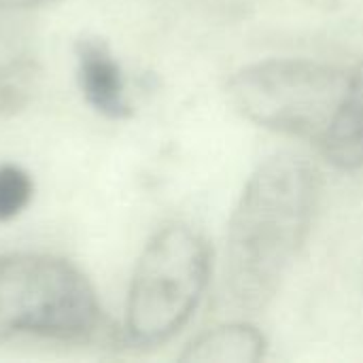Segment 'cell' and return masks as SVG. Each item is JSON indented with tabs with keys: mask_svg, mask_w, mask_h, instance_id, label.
Returning a JSON list of instances; mask_svg holds the SVG:
<instances>
[{
	"mask_svg": "<svg viewBox=\"0 0 363 363\" xmlns=\"http://www.w3.org/2000/svg\"><path fill=\"white\" fill-rule=\"evenodd\" d=\"M321 198V177L304 157L281 153L249 177L228 225L225 289L249 313L266 308L304 247Z\"/></svg>",
	"mask_w": 363,
	"mask_h": 363,
	"instance_id": "6da1fadb",
	"label": "cell"
},
{
	"mask_svg": "<svg viewBox=\"0 0 363 363\" xmlns=\"http://www.w3.org/2000/svg\"><path fill=\"white\" fill-rule=\"evenodd\" d=\"M211 277V249L185 223H170L147 242L132 274L125 332L136 347H160L194 317Z\"/></svg>",
	"mask_w": 363,
	"mask_h": 363,
	"instance_id": "7a4b0ae2",
	"label": "cell"
},
{
	"mask_svg": "<svg viewBox=\"0 0 363 363\" xmlns=\"http://www.w3.org/2000/svg\"><path fill=\"white\" fill-rule=\"evenodd\" d=\"M98 323L96 291L70 262L40 253L0 255V342L17 336L83 340Z\"/></svg>",
	"mask_w": 363,
	"mask_h": 363,
	"instance_id": "3957f363",
	"label": "cell"
},
{
	"mask_svg": "<svg viewBox=\"0 0 363 363\" xmlns=\"http://www.w3.org/2000/svg\"><path fill=\"white\" fill-rule=\"evenodd\" d=\"M349 83V72L306 57H270L236 70L228 98L259 128L321 140Z\"/></svg>",
	"mask_w": 363,
	"mask_h": 363,
	"instance_id": "277c9868",
	"label": "cell"
},
{
	"mask_svg": "<svg viewBox=\"0 0 363 363\" xmlns=\"http://www.w3.org/2000/svg\"><path fill=\"white\" fill-rule=\"evenodd\" d=\"M74 55L85 102L108 119L130 117L132 106L125 91V77L108 45L100 38H81L74 47Z\"/></svg>",
	"mask_w": 363,
	"mask_h": 363,
	"instance_id": "5b68a950",
	"label": "cell"
},
{
	"mask_svg": "<svg viewBox=\"0 0 363 363\" xmlns=\"http://www.w3.org/2000/svg\"><path fill=\"white\" fill-rule=\"evenodd\" d=\"M319 145L334 168L347 172L363 168V57L349 72L340 106Z\"/></svg>",
	"mask_w": 363,
	"mask_h": 363,
	"instance_id": "8992f818",
	"label": "cell"
},
{
	"mask_svg": "<svg viewBox=\"0 0 363 363\" xmlns=\"http://www.w3.org/2000/svg\"><path fill=\"white\" fill-rule=\"evenodd\" d=\"M268 349L266 336L247 323H230L194 338L181 362L189 363H257Z\"/></svg>",
	"mask_w": 363,
	"mask_h": 363,
	"instance_id": "52a82bcc",
	"label": "cell"
},
{
	"mask_svg": "<svg viewBox=\"0 0 363 363\" xmlns=\"http://www.w3.org/2000/svg\"><path fill=\"white\" fill-rule=\"evenodd\" d=\"M38 81V68L30 60H13L0 66V113L11 115L23 108Z\"/></svg>",
	"mask_w": 363,
	"mask_h": 363,
	"instance_id": "ba28073f",
	"label": "cell"
},
{
	"mask_svg": "<svg viewBox=\"0 0 363 363\" xmlns=\"http://www.w3.org/2000/svg\"><path fill=\"white\" fill-rule=\"evenodd\" d=\"M32 200V179L13 164L0 166V221L17 217Z\"/></svg>",
	"mask_w": 363,
	"mask_h": 363,
	"instance_id": "9c48e42d",
	"label": "cell"
},
{
	"mask_svg": "<svg viewBox=\"0 0 363 363\" xmlns=\"http://www.w3.org/2000/svg\"><path fill=\"white\" fill-rule=\"evenodd\" d=\"M53 0H0V9H32Z\"/></svg>",
	"mask_w": 363,
	"mask_h": 363,
	"instance_id": "30bf717a",
	"label": "cell"
}]
</instances>
